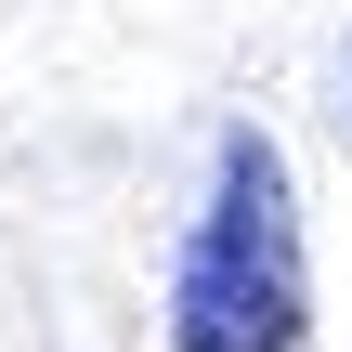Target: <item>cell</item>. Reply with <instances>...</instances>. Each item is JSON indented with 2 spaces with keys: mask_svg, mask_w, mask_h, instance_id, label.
Instances as JSON below:
<instances>
[{
  "mask_svg": "<svg viewBox=\"0 0 352 352\" xmlns=\"http://www.w3.org/2000/svg\"><path fill=\"white\" fill-rule=\"evenodd\" d=\"M314 340V274H300V196L274 131H222L209 209L170 274V352H300Z\"/></svg>",
  "mask_w": 352,
  "mask_h": 352,
  "instance_id": "1",
  "label": "cell"
}]
</instances>
